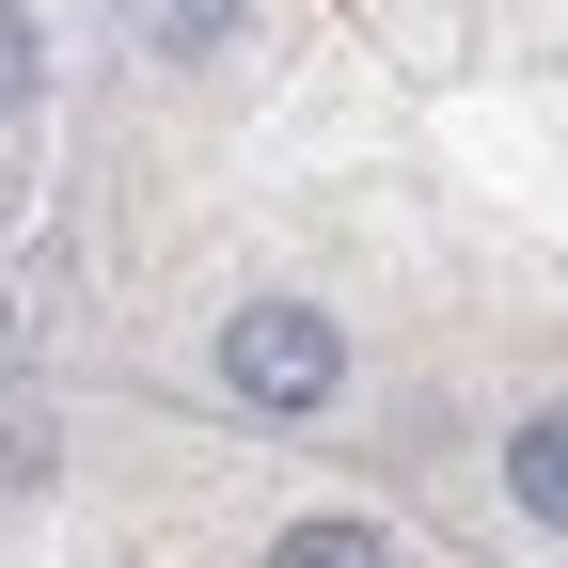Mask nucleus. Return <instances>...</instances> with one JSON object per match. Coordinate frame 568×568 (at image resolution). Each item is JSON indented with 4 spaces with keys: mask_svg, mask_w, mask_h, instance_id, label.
Listing matches in <instances>:
<instances>
[{
    "mask_svg": "<svg viewBox=\"0 0 568 568\" xmlns=\"http://www.w3.org/2000/svg\"><path fill=\"white\" fill-rule=\"evenodd\" d=\"M222 379H237L253 410H316V395L347 379V332H332L316 301H253V316L222 332Z\"/></svg>",
    "mask_w": 568,
    "mask_h": 568,
    "instance_id": "1",
    "label": "nucleus"
},
{
    "mask_svg": "<svg viewBox=\"0 0 568 568\" xmlns=\"http://www.w3.org/2000/svg\"><path fill=\"white\" fill-rule=\"evenodd\" d=\"M126 32L159 48V63H222V48L253 32V0H126Z\"/></svg>",
    "mask_w": 568,
    "mask_h": 568,
    "instance_id": "2",
    "label": "nucleus"
},
{
    "mask_svg": "<svg viewBox=\"0 0 568 568\" xmlns=\"http://www.w3.org/2000/svg\"><path fill=\"white\" fill-rule=\"evenodd\" d=\"M506 489H521V521H568V426L521 410V443H506Z\"/></svg>",
    "mask_w": 568,
    "mask_h": 568,
    "instance_id": "3",
    "label": "nucleus"
},
{
    "mask_svg": "<svg viewBox=\"0 0 568 568\" xmlns=\"http://www.w3.org/2000/svg\"><path fill=\"white\" fill-rule=\"evenodd\" d=\"M268 568H395V537H379V521H284Z\"/></svg>",
    "mask_w": 568,
    "mask_h": 568,
    "instance_id": "4",
    "label": "nucleus"
},
{
    "mask_svg": "<svg viewBox=\"0 0 568 568\" xmlns=\"http://www.w3.org/2000/svg\"><path fill=\"white\" fill-rule=\"evenodd\" d=\"M17 95H32V17L0 0V111H17Z\"/></svg>",
    "mask_w": 568,
    "mask_h": 568,
    "instance_id": "5",
    "label": "nucleus"
},
{
    "mask_svg": "<svg viewBox=\"0 0 568 568\" xmlns=\"http://www.w3.org/2000/svg\"><path fill=\"white\" fill-rule=\"evenodd\" d=\"M17 489H48V443H32V426H0V506H17Z\"/></svg>",
    "mask_w": 568,
    "mask_h": 568,
    "instance_id": "6",
    "label": "nucleus"
}]
</instances>
